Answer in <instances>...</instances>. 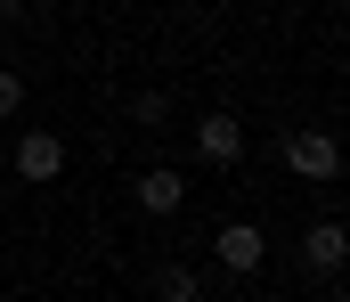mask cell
<instances>
[{
    "label": "cell",
    "instance_id": "cell-1",
    "mask_svg": "<svg viewBox=\"0 0 350 302\" xmlns=\"http://www.w3.org/2000/svg\"><path fill=\"white\" fill-rule=\"evenodd\" d=\"M8 164H16V180H57V172H66V139H57V131H25V139L8 147Z\"/></svg>",
    "mask_w": 350,
    "mask_h": 302
},
{
    "label": "cell",
    "instance_id": "cell-2",
    "mask_svg": "<svg viewBox=\"0 0 350 302\" xmlns=\"http://www.w3.org/2000/svg\"><path fill=\"white\" fill-rule=\"evenodd\" d=\"M285 164H293L301 180H334V172H342V147H334V131H293V139H285Z\"/></svg>",
    "mask_w": 350,
    "mask_h": 302
},
{
    "label": "cell",
    "instance_id": "cell-3",
    "mask_svg": "<svg viewBox=\"0 0 350 302\" xmlns=\"http://www.w3.org/2000/svg\"><path fill=\"white\" fill-rule=\"evenodd\" d=\"M212 253H220V270H228V278H253V270H261V253H269V237L253 229V221H228V229L212 237Z\"/></svg>",
    "mask_w": 350,
    "mask_h": 302
},
{
    "label": "cell",
    "instance_id": "cell-4",
    "mask_svg": "<svg viewBox=\"0 0 350 302\" xmlns=\"http://www.w3.org/2000/svg\"><path fill=\"white\" fill-rule=\"evenodd\" d=\"M196 155H204V164H237V155H245V123H237V114H204V123H196Z\"/></svg>",
    "mask_w": 350,
    "mask_h": 302
},
{
    "label": "cell",
    "instance_id": "cell-5",
    "mask_svg": "<svg viewBox=\"0 0 350 302\" xmlns=\"http://www.w3.org/2000/svg\"><path fill=\"white\" fill-rule=\"evenodd\" d=\"M342 253H350V237H342V221H318L310 237H301V262L318 270V278H334L342 270Z\"/></svg>",
    "mask_w": 350,
    "mask_h": 302
},
{
    "label": "cell",
    "instance_id": "cell-6",
    "mask_svg": "<svg viewBox=\"0 0 350 302\" xmlns=\"http://www.w3.org/2000/svg\"><path fill=\"white\" fill-rule=\"evenodd\" d=\"M179 204H187V180H179L172 164L139 172V212H179Z\"/></svg>",
    "mask_w": 350,
    "mask_h": 302
},
{
    "label": "cell",
    "instance_id": "cell-7",
    "mask_svg": "<svg viewBox=\"0 0 350 302\" xmlns=\"http://www.w3.org/2000/svg\"><path fill=\"white\" fill-rule=\"evenodd\" d=\"M163 302H196V270H163Z\"/></svg>",
    "mask_w": 350,
    "mask_h": 302
},
{
    "label": "cell",
    "instance_id": "cell-8",
    "mask_svg": "<svg viewBox=\"0 0 350 302\" xmlns=\"http://www.w3.org/2000/svg\"><path fill=\"white\" fill-rule=\"evenodd\" d=\"M16 106H25V74H8V66H0V114H16Z\"/></svg>",
    "mask_w": 350,
    "mask_h": 302
},
{
    "label": "cell",
    "instance_id": "cell-9",
    "mask_svg": "<svg viewBox=\"0 0 350 302\" xmlns=\"http://www.w3.org/2000/svg\"><path fill=\"white\" fill-rule=\"evenodd\" d=\"M131 114H139V123H163L172 106H163V90H139V99H131Z\"/></svg>",
    "mask_w": 350,
    "mask_h": 302
},
{
    "label": "cell",
    "instance_id": "cell-10",
    "mask_svg": "<svg viewBox=\"0 0 350 302\" xmlns=\"http://www.w3.org/2000/svg\"><path fill=\"white\" fill-rule=\"evenodd\" d=\"M0 302H25V294H0Z\"/></svg>",
    "mask_w": 350,
    "mask_h": 302
}]
</instances>
